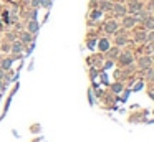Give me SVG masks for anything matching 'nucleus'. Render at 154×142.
<instances>
[{
    "label": "nucleus",
    "mask_w": 154,
    "mask_h": 142,
    "mask_svg": "<svg viewBox=\"0 0 154 142\" xmlns=\"http://www.w3.org/2000/svg\"><path fill=\"white\" fill-rule=\"evenodd\" d=\"M106 30H108V32H114V30H116V23H114V22L108 23V25H106Z\"/></svg>",
    "instance_id": "obj_4"
},
{
    "label": "nucleus",
    "mask_w": 154,
    "mask_h": 142,
    "mask_svg": "<svg viewBox=\"0 0 154 142\" xmlns=\"http://www.w3.org/2000/svg\"><path fill=\"white\" fill-rule=\"evenodd\" d=\"M14 51H22V43H15V45H14Z\"/></svg>",
    "instance_id": "obj_8"
},
{
    "label": "nucleus",
    "mask_w": 154,
    "mask_h": 142,
    "mask_svg": "<svg viewBox=\"0 0 154 142\" xmlns=\"http://www.w3.org/2000/svg\"><path fill=\"white\" fill-rule=\"evenodd\" d=\"M134 22H136V18H134V17H131V18H126L124 25H126V26H133V25H134Z\"/></svg>",
    "instance_id": "obj_3"
},
{
    "label": "nucleus",
    "mask_w": 154,
    "mask_h": 142,
    "mask_svg": "<svg viewBox=\"0 0 154 142\" xmlns=\"http://www.w3.org/2000/svg\"><path fill=\"white\" fill-rule=\"evenodd\" d=\"M0 88H2V83H0Z\"/></svg>",
    "instance_id": "obj_13"
},
{
    "label": "nucleus",
    "mask_w": 154,
    "mask_h": 142,
    "mask_svg": "<svg viewBox=\"0 0 154 142\" xmlns=\"http://www.w3.org/2000/svg\"><path fill=\"white\" fill-rule=\"evenodd\" d=\"M147 65H149V59H147V58L146 59H144V58L141 59V66H147Z\"/></svg>",
    "instance_id": "obj_11"
},
{
    "label": "nucleus",
    "mask_w": 154,
    "mask_h": 142,
    "mask_svg": "<svg viewBox=\"0 0 154 142\" xmlns=\"http://www.w3.org/2000/svg\"><path fill=\"white\" fill-rule=\"evenodd\" d=\"M28 30L33 32V33H37L38 32V23L35 22V20H33V22H30V23H28Z\"/></svg>",
    "instance_id": "obj_1"
},
{
    "label": "nucleus",
    "mask_w": 154,
    "mask_h": 142,
    "mask_svg": "<svg viewBox=\"0 0 154 142\" xmlns=\"http://www.w3.org/2000/svg\"><path fill=\"white\" fill-rule=\"evenodd\" d=\"M101 7H103V10H108V8H109V3H108V2H103V3H101Z\"/></svg>",
    "instance_id": "obj_12"
},
{
    "label": "nucleus",
    "mask_w": 154,
    "mask_h": 142,
    "mask_svg": "<svg viewBox=\"0 0 154 142\" xmlns=\"http://www.w3.org/2000/svg\"><path fill=\"white\" fill-rule=\"evenodd\" d=\"M10 65H12V59H5V61L2 63V66H4L5 69H7V68H10Z\"/></svg>",
    "instance_id": "obj_7"
},
{
    "label": "nucleus",
    "mask_w": 154,
    "mask_h": 142,
    "mask_svg": "<svg viewBox=\"0 0 154 142\" xmlns=\"http://www.w3.org/2000/svg\"><path fill=\"white\" fill-rule=\"evenodd\" d=\"M114 10H116L118 15H124V13H126V10H124L123 5H116V7H114Z\"/></svg>",
    "instance_id": "obj_2"
},
{
    "label": "nucleus",
    "mask_w": 154,
    "mask_h": 142,
    "mask_svg": "<svg viewBox=\"0 0 154 142\" xmlns=\"http://www.w3.org/2000/svg\"><path fill=\"white\" fill-rule=\"evenodd\" d=\"M100 46H101V50H108V41H106V40H103V41L100 43Z\"/></svg>",
    "instance_id": "obj_10"
},
{
    "label": "nucleus",
    "mask_w": 154,
    "mask_h": 142,
    "mask_svg": "<svg viewBox=\"0 0 154 142\" xmlns=\"http://www.w3.org/2000/svg\"><path fill=\"white\" fill-rule=\"evenodd\" d=\"M139 3H136V2H134L133 3V5H129V8H131V12H137V10H139Z\"/></svg>",
    "instance_id": "obj_5"
},
{
    "label": "nucleus",
    "mask_w": 154,
    "mask_h": 142,
    "mask_svg": "<svg viewBox=\"0 0 154 142\" xmlns=\"http://www.w3.org/2000/svg\"><path fill=\"white\" fill-rule=\"evenodd\" d=\"M40 3H42L43 7H50V5H51V0H40Z\"/></svg>",
    "instance_id": "obj_9"
},
{
    "label": "nucleus",
    "mask_w": 154,
    "mask_h": 142,
    "mask_svg": "<svg viewBox=\"0 0 154 142\" xmlns=\"http://www.w3.org/2000/svg\"><path fill=\"white\" fill-rule=\"evenodd\" d=\"M22 40H23V41H30V40H32L30 33H23V35H22Z\"/></svg>",
    "instance_id": "obj_6"
}]
</instances>
